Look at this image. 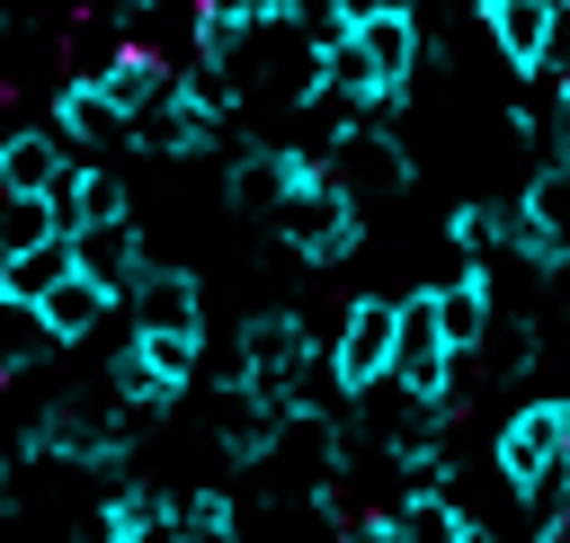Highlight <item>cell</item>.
Instances as JSON below:
<instances>
[{
  "mask_svg": "<svg viewBox=\"0 0 570 543\" xmlns=\"http://www.w3.org/2000/svg\"><path fill=\"white\" fill-rule=\"evenodd\" d=\"M356 45L374 53V80H383L392 98H410V89H419V71H428V27H419V0L374 9V18L356 27Z\"/></svg>",
  "mask_w": 570,
  "mask_h": 543,
  "instance_id": "8",
  "label": "cell"
},
{
  "mask_svg": "<svg viewBox=\"0 0 570 543\" xmlns=\"http://www.w3.org/2000/svg\"><path fill=\"white\" fill-rule=\"evenodd\" d=\"M508 240V196H463L445 205V249H463V267H490Z\"/></svg>",
  "mask_w": 570,
  "mask_h": 543,
  "instance_id": "21",
  "label": "cell"
},
{
  "mask_svg": "<svg viewBox=\"0 0 570 543\" xmlns=\"http://www.w3.org/2000/svg\"><path fill=\"white\" fill-rule=\"evenodd\" d=\"M321 365V338L294 303H258L240 329H232V356H223V392H267V401H294L303 374Z\"/></svg>",
  "mask_w": 570,
  "mask_h": 543,
  "instance_id": "2",
  "label": "cell"
},
{
  "mask_svg": "<svg viewBox=\"0 0 570 543\" xmlns=\"http://www.w3.org/2000/svg\"><path fill=\"white\" fill-rule=\"evenodd\" d=\"M463 543H508V534H490V525H472V534H463Z\"/></svg>",
  "mask_w": 570,
  "mask_h": 543,
  "instance_id": "30",
  "label": "cell"
},
{
  "mask_svg": "<svg viewBox=\"0 0 570 543\" xmlns=\"http://www.w3.org/2000/svg\"><path fill=\"white\" fill-rule=\"evenodd\" d=\"M0 543H9V534H0Z\"/></svg>",
  "mask_w": 570,
  "mask_h": 543,
  "instance_id": "31",
  "label": "cell"
},
{
  "mask_svg": "<svg viewBox=\"0 0 570 543\" xmlns=\"http://www.w3.org/2000/svg\"><path fill=\"white\" fill-rule=\"evenodd\" d=\"M125 320H134V329H205V285H196V267L151 258L142 285L125 294Z\"/></svg>",
  "mask_w": 570,
  "mask_h": 543,
  "instance_id": "10",
  "label": "cell"
},
{
  "mask_svg": "<svg viewBox=\"0 0 570 543\" xmlns=\"http://www.w3.org/2000/svg\"><path fill=\"white\" fill-rule=\"evenodd\" d=\"M490 320H499V276H490V267H454V276H436V329H445V347H454L463 365L481 356Z\"/></svg>",
  "mask_w": 570,
  "mask_h": 543,
  "instance_id": "11",
  "label": "cell"
},
{
  "mask_svg": "<svg viewBox=\"0 0 570 543\" xmlns=\"http://www.w3.org/2000/svg\"><path fill=\"white\" fill-rule=\"evenodd\" d=\"M321 169H330V187L356 196L365 214H374V205H401L410 178H419V160H410V142H401L392 125H347V134L321 151Z\"/></svg>",
  "mask_w": 570,
  "mask_h": 543,
  "instance_id": "5",
  "label": "cell"
},
{
  "mask_svg": "<svg viewBox=\"0 0 570 543\" xmlns=\"http://www.w3.org/2000/svg\"><path fill=\"white\" fill-rule=\"evenodd\" d=\"M472 18H481V36H490V53L517 71V89L534 80V62H543V45H552V0H472Z\"/></svg>",
  "mask_w": 570,
  "mask_h": 543,
  "instance_id": "12",
  "label": "cell"
},
{
  "mask_svg": "<svg viewBox=\"0 0 570 543\" xmlns=\"http://www.w3.org/2000/svg\"><path fill=\"white\" fill-rule=\"evenodd\" d=\"M267 231H276V249H294L303 267H347V258L365 249V205L338 196L330 169H312V178L267 214Z\"/></svg>",
  "mask_w": 570,
  "mask_h": 543,
  "instance_id": "3",
  "label": "cell"
},
{
  "mask_svg": "<svg viewBox=\"0 0 570 543\" xmlns=\"http://www.w3.org/2000/svg\"><path fill=\"white\" fill-rule=\"evenodd\" d=\"M392 347H401V303H392V294H347V312H338V329H330V347H321L347 409L392 383Z\"/></svg>",
  "mask_w": 570,
  "mask_h": 543,
  "instance_id": "4",
  "label": "cell"
},
{
  "mask_svg": "<svg viewBox=\"0 0 570 543\" xmlns=\"http://www.w3.org/2000/svg\"><path fill=\"white\" fill-rule=\"evenodd\" d=\"M45 356H62V347L45 338V320H36L27 303H0V383H18V374H36Z\"/></svg>",
  "mask_w": 570,
  "mask_h": 543,
  "instance_id": "24",
  "label": "cell"
},
{
  "mask_svg": "<svg viewBox=\"0 0 570 543\" xmlns=\"http://www.w3.org/2000/svg\"><path fill=\"white\" fill-rule=\"evenodd\" d=\"M169 507H178V490H160V481H134V472H125V481H107V498H98V516H89V534H80V543H142Z\"/></svg>",
  "mask_w": 570,
  "mask_h": 543,
  "instance_id": "16",
  "label": "cell"
},
{
  "mask_svg": "<svg viewBox=\"0 0 570 543\" xmlns=\"http://www.w3.org/2000/svg\"><path fill=\"white\" fill-rule=\"evenodd\" d=\"M374 9H392V0H330V27H347V36H356Z\"/></svg>",
  "mask_w": 570,
  "mask_h": 543,
  "instance_id": "27",
  "label": "cell"
},
{
  "mask_svg": "<svg viewBox=\"0 0 570 543\" xmlns=\"http://www.w3.org/2000/svg\"><path fill=\"white\" fill-rule=\"evenodd\" d=\"M525 276H543V285H561L570 276V223H552V214H534V205H517L508 196V240H499Z\"/></svg>",
  "mask_w": 570,
  "mask_h": 543,
  "instance_id": "19",
  "label": "cell"
},
{
  "mask_svg": "<svg viewBox=\"0 0 570 543\" xmlns=\"http://www.w3.org/2000/svg\"><path fill=\"white\" fill-rule=\"evenodd\" d=\"M9 490H18V454H0V516H9Z\"/></svg>",
  "mask_w": 570,
  "mask_h": 543,
  "instance_id": "28",
  "label": "cell"
},
{
  "mask_svg": "<svg viewBox=\"0 0 570 543\" xmlns=\"http://www.w3.org/2000/svg\"><path fill=\"white\" fill-rule=\"evenodd\" d=\"M125 151H160V160H196V151H223V125H205L187 98H178V80H169V98L160 107H142V116H125Z\"/></svg>",
  "mask_w": 570,
  "mask_h": 543,
  "instance_id": "13",
  "label": "cell"
},
{
  "mask_svg": "<svg viewBox=\"0 0 570 543\" xmlns=\"http://www.w3.org/2000/svg\"><path fill=\"white\" fill-rule=\"evenodd\" d=\"M490 472L534 525H561L570 516V392H525L490 427Z\"/></svg>",
  "mask_w": 570,
  "mask_h": 543,
  "instance_id": "1",
  "label": "cell"
},
{
  "mask_svg": "<svg viewBox=\"0 0 570 543\" xmlns=\"http://www.w3.org/2000/svg\"><path fill=\"white\" fill-rule=\"evenodd\" d=\"M178 525L187 534H214V525H240V507H232L223 481H205V490H178Z\"/></svg>",
  "mask_w": 570,
  "mask_h": 543,
  "instance_id": "26",
  "label": "cell"
},
{
  "mask_svg": "<svg viewBox=\"0 0 570 543\" xmlns=\"http://www.w3.org/2000/svg\"><path fill=\"white\" fill-rule=\"evenodd\" d=\"M45 125H53V142H62L71 160H107V151L125 142V116L98 98V80H71V71L53 80V116H45Z\"/></svg>",
  "mask_w": 570,
  "mask_h": 543,
  "instance_id": "9",
  "label": "cell"
},
{
  "mask_svg": "<svg viewBox=\"0 0 570 543\" xmlns=\"http://www.w3.org/2000/svg\"><path fill=\"white\" fill-rule=\"evenodd\" d=\"M134 214V187L116 178V160H71L62 187H53V223L62 231H89V223H125Z\"/></svg>",
  "mask_w": 570,
  "mask_h": 543,
  "instance_id": "14",
  "label": "cell"
},
{
  "mask_svg": "<svg viewBox=\"0 0 570 543\" xmlns=\"http://www.w3.org/2000/svg\"><path fill=\"white\" fill-rule=\"evenodd\" d=\"M62 240H71V267H80V276H89V285L125 312V294H134V285H142V267H151L142 223L125 214V223H89V231H62Z\"/></svg>",
  "mask_w": 570,
  "mask_h": 543,
  "instance_id": "7",
  "label": "cell"
},
{
  "mask_svg": "<svg viewBox=\"0 0 570 543\" xmlns=\"http://www.w3.org/2000/svg\"><path fill=\"white\" fill-rule=\"evenodd\" d=\"M36 320H45V338H53V347H89V338L116 320V303H107V294H98L80 267H71V276H62V285L36 303Z\"/></svg>",
  "mask_w": 570,
  "mask_h": 543,
  "instance_id": "18",
  "label": "cell"
},
{
  "mask_svg": "<svg viewBox=\"0 0 570 543\" xmlns=\"http://www.w3.org/2000/svg\"><path fill=\"white\" fill-rule=\"evenodd\" d=\"M481 356H490V374H499V392H525L534 374H543V320H490V338H481Z\"/></svg>",
  "mask_w": 570,
  "mask_h": 543,
  "instance_id": "22",
  "label": "cell"
},
{
  "mask_svg": "<svg viewBox=\"0 0 570 543\" xmlns=\"http://www.w3.org/2000/svg\"><path fill=\"white\" fill-rule=\"evenodd\" d=\"M374 525H383V543H463L481 516L454 490H401L392 507H374Z\"/></svg>",
  "mask_w": 570,
  "mask_h": 543,
  "instance_id": "15",
  "label": "cell"
},
{
  "mask_svg": "<svg viewBox=\"0 0 570 543\" xmlns=\"http://www.w3.org/2000/svg\"><path fill=\"white\" fill-rule=\"evenodd\" d=\"M330 543H383V525L365 516V525H347V534H330Z\"/></svg>",
  "mask_w": 570,
  "mask_h": 543,
  "instance_id": "29",
  "label": "cell"
},
{
  "mask_svg": "<svg viewBox=\"0 0 570 543\" xmlns=\"http://www.w3.org/2000/svg\"><path fill=\"white\" fill-rule=\"evenodd\" d=\"M312 169H321V151H303V142H232V160H223V205H232V214H276Z\"/></svg>",
  "mask_w": 570,
  "mask_h": 543,
  "instance_id": "6",
  "label": "cell"
},
{
  "mask_svg": "<svg viewBox=\"0 0 570 543\" xmlns=\"http://www.w3.org/2000/svg\"><path fill=\"white\" fill-rule=\"evenodd\" d=\"M71 276V240H45V249H27V258H0V303H45L53 285Z\"/></svg>",
  "mask_w": 570,
  "mask_h": 543,
  "instance_id": "23",
  "label": "cell"
},
{
  "mask_svg": "<svg viewBox=\"0 0 570 543\" xmlns=\"http://www.w3.org/2000/svg\"><path fill=\"white\" fill-rule=\"evenodd\" d=\"M169 80H178V62H160V53H134V45H116V62L98 71V98H107L116 116H142V107H160V98H169Z\"/></svg>",
  "mask_w": 570,
  "mask_h": 543,
  "instance_id": "20",
  "label": "cell"
},
{
  "mask_svg": "<svg viewBox=\"0 0 570 543\" xmlns=\"http://www.w3.org/2000/svg\"><path fill=\"white\" fill-rule=\"evenodd\" d=\"M71 169V151L53 142V125H9L0 134V196H53Z\"/></svg>",
  "mask_w": 570,
  "mask_h": 543,
  "instance_id": "17",
  "label": "cell"
},
{
  "mask_svg": "<svg viewBox=\"0 0 570 543\" xmlns=\"http://www.w3.org/2000/svg\"><path fill=\"white\" fill-rule=\"evenodd\" d=\"M45 240H62L53 196H0V258H27V249H45Z\"/></svg>",
  "mask_w": 570,
  "mask_h": 543,
  "instance_id": "25",
  "label": "cell"
}]
</instances>
